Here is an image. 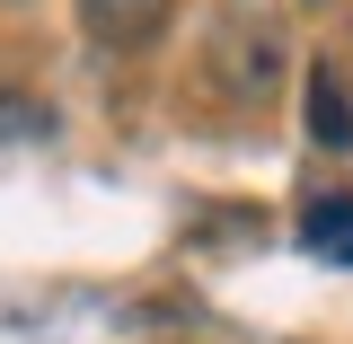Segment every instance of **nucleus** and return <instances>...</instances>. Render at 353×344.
<instances>
[{"mask_svg": "<svg viewBox=\"0 0 353 344\" xmlns=\"http://www.w3.org/2000/svg\"><path fill=\"white\" fill-rule=\"evenodd\" d=\"M203 80L230 106H274V88L292 80V27L274 0H221L203 27Z\"/></svg>", "mask_w": 353, "mask_h": 344, "instance_id": "nucleus-1", "label": "nucleus"}, {"mask_svg": "<svg viewBox=\"0 0 353 344\" xmlns=\"http://www.w3.org/2000/svg\"><path fill=\"white\" fill-rule=\"evenodd\" d=\"M301 124H309V141L318 150H353V97H345V71H309V88H301Z\"/></svg>", "mask_w": 353, "mask_h": 344, "instance_id": "nucleus-3", "label": "nucleus"}, {"mask_svg": "<svg viewBox=\"0 0 353 344\" xmlns=\"http://www.w3.org/2000/svg\"><path fill=\"white\" fill-rule=\"evenodd\" d=\"M168 18H176V0H80L88 44H106V53H150L168 36Z\"/></svg>", "mask_w": 353, "mask_h": 344, "instance_id": "nucleus-2", "label": "nucleus"}, {"mask_svg": "<svg viewBox=\"0 0 353 344\" xmlns=\"http://www.w3.org/2000/svg\"><path fill=\"white\" fill-rule=\"evenodd\" d=\"M301 247L327 265H353V194H318L301 212Z\"/></svg>", "mask_w": 353, "mask_h": 344, "instance_id": "nucleus-4", "label": "nucleus"}]
</instances>
